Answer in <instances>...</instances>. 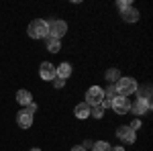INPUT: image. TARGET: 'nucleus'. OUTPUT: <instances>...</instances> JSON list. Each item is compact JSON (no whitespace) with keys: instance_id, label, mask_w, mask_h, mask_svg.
<instances>
[{"instance_id":"f257e3e1","label":"nucleus","mask_w":153,"mask_h":151,"mask_svg":"<svg viewBox=\"0 0 153 151\" xmlns=\"http://www.w3.org/2000/svg\"><path fill=\"white\" fill-rule=\"evenodd\" d=\"M114 90H117L118 96H131V94H135L137 92V82H135V78H120V80L114 84Z\"/></svg>"},{"instance_id":"f03ea898","label":"nucleus","mask_w":153,"mask_h":151,"mask_svg":"<svg viewBox=\"0 0 153 151\" xmlns=\"http://www.w3.org/2000/svg\"><path fill=\"white\" fill-rule=\"evenodd\" d=\"M29 37L33 39H47V21L35 19L29 23Z\"/></svg>"},{"instance_id":"7ed1b4c3","label":"nucleus","mask_w":153,"mask_h":151,"mask_svg":"<svg viewBox=\"0 0 153 151\" xmlns=\"http://www.w3.org/2000/svg\"><path fill=\"white\" fill-rule=\"evenodd\" d=\"M68 33V25H65V21H51V23H47V37H51V39H59L61 41V37Z\"/></svg>"},{"instance_id":"20e7f679","label":"nucleus","mask_w":153,"mask_h":151,"mask_svg":"<svg viewBox=\"0 0 153 151\" xmlns=\"http://www.w3.org/2000/svg\"><path fill=\"white\" fill-rule=\"evenodd\" d=\"M102 98H104V90H102L100 86H92V88L86 90V104H88V106L100 104Z\"/></svg>"},{"instance_id":"39448f33","label":"nucleus","mask_w":153,"mask_h":151,"mask_svg":"<svg viewBox=\"0 0 153 151\" xmlns=\"http://www.w3.org/2000/svg\"><path fill=\"white\" fill-rule=\"evenodd\" d=\"M110 108H112L117 115H127L131 110V100L125 98V96H117V98L110 102Z\"/></svg>"},{"instance_id":"423d86ee","label":"nucleus","mask_w":153,"mask_h":151,"mask_svg":"<svg viewBox=\"0 0 153 151\" xmlns=\"http://www.w3.org/2000/svg\"><path fill=\"white\" fill-rule=\"evenodd\" d=\"M131 110L135 115H149L151 112V100H145V98H137L135 104H131Z\"/></svg>"},{"instance_id":"0eeeda50","label":"nucleus","mask_w":153,"mask_h":151,"mask_svg":"<svg viewBox=\"0 0 153 151\" xmlns=\"http://www.w3.org/2000/svg\"><path fill=\"white\" fill-rule=\"evenodd\" d=\"M117 137L120 141H123V143H135V139H137V135H135V131H133V129L131 127H118L117 129Z\"/></svg>"},{"instance_id":"6e6552de","label":"nucleus","mask_w":153,"mask_h":151,"mask_svg":"<svg viewBox=\"0 0 153 151\" xmlns=\"http://www.w3.org/2000/svg\"><path fill=\"white\" fill-rule=\"evenodd\" d=\"M16 123H19V127L21 129H29L33 125V115L29 112V110H21V112H16Z\"/></svg>"},{"instance_id":"1a4fd4ad","label":"nucleus","mask_w":153,"mask_h":151,"mask_svg":"<svg viewBox=\"0 0 153 151\" xmlns=\"http://www.w3.org/2000/svg\"><path fill=\"white\" fill-rule=\"evenodd\" d=\"M39 76H41L43 80H53V78H55V65L49 63V61H43L41 68H39Z\"/></svg>"},{"instance_id":"9d476101","label":"nucleus","mask_w":153,"mask_h":151,"mask_svg":"<svg viewBox=\"0 0 153 151\" xmlns=\"http://www.w3.org/2000/svg\"><path fill=\"white\" fill-rule=\"evenodd\" d=\"M55 76L61 78V80H68L71 76V65L68 61H63V63H59V68H55Z\"/></svg>"},{"instance_id":"9b49d317","label":"nucleus","mask_w":153,"mask_h":151,"mask_svg":"<svg viewBox=\"0 0 153 151\" xmlns=\"http://www.w3.org/2000/svg\"><path fill=\"white\" fill-rule=\"evenodd\" d=\"M123 19H125L127 23H137V21H139V10H137L135 6H129V8L123 10Z\"/></svg>"},{"instance_id":"f8f14e48","label":"nucleus","mask_w":153,"mask_h":151,"mask_svg":"<svg viewBox=\"0 0 153 151\" xmlns=\"http://www.w3.org/2000/svg\"><path fill=\"white\" fill-rule=\"evenodd\" d=\"M16 100H19V104L27 106V104L33 102V94L29 92V90H19V92H16Z\"/></svg>"},{"instance_id":"ddd939ff","label":"nucleus","mask_w":153,"mask_h":151,"mask_svg":"<svg viewBox=\"0 0 153 151\" xmlns=\"http://www.w3.org/2000/svg\"><path fill=\"white\" fill-rule=\"evenodd\" d=\"M74 115L78 116V118H88V116H90V106L86 104V102H82V104H76V108H74Z\"/></svg>"},{"instance_id":"4468645a","label":"nucleus","mask_w":153,"mask_h":151,"mask_svg":"<svg viewBox=\"0 0 153 151\" xmlns=\"http://www.w3.org/2000/svg\"><path fill=\"white\" fill-rule=\"evenodd\" d=\"M47 49L51 51V53H57L59 49H61V41H59V39H51V37H47Z\"/></svg>"},{"instance_id":"2eb2a0df","label":"nucleus","mask_w":153,"mask_h":151,"mask_svg":"<svg viewBox=\"0 0 153 151\" xmlns=\"http://www.w3.org/2000/svg\"><path fill=\"white\" fill-rule=\"evenodd\" d=\"M106 80L110 82V86H114V84L120 80V74H118V70H108V71H106Z\"/></svg>"},{"instance_id":"dca6fc26","label":"nucleus","mask_w":153,"mask_h":151,"mask_svg":"<svg viewBox=\"0 0 153 151\" xmlns=\"http://www.w3.org/2000/svg\"><path fill=\"white\" fill-rule=\"evenodd\" d=\"M90 115L94 116V118H102L104 116V108L100 104H96V106H90Z\"/></svg>"},{"instance_id":"f3484780","label":"nucleus","mask_w":153,"mask_h":151,"mask_svg":"<svg viewBox=\"0 0 153 151\" xmlns=\"http://www.w3.org/2000/svg\"><path fill=\"white\" fill-rule=\"evenodd\" d=\"M92 151H110V145L106 141H96L92 145Z\"/></svg>"},{"instance_id":"a211bd4d","label":"nucleus","mask_w":153,"mask_h":151,"mask_svg":"<svg viewBox=\"0 0 153 151\" xmlns=\"http://www.w3.org/2000/svg\"><path fill=\"white\" fill-rule=\"evenodd\" d=\"M117 96H118V94H117V90H114V86L108 84V88L104 90V98H106V100H114Z\"/></svg>"},{"instance_id":"6ab92c4d","label":"nucleus","mask_w":153,"mask_h":151,"mask_svg":"<svg viewBox=\"0 0 153 151\" xmlns=\"http://www.w3.org/2000/svg\"><path fill=\"white\" fill-rule=\"evenodd\" d=\"M53 86H55V88H63V86H65V80H61V78L55 76V78H53Z\"/></svg>"},{"instance_id":"aec40b11","label":"nucleus","mask_w":153,"mask_h":151,"mask_svg":"<svg viewBox=\"0 0 153 151\" xmlns=\"http://www.w3.org/2000/svg\"><path fill=\"white\" fill-rule=\"evenodd\" d=\"M129 6H131L129 0H118V8H120V12L125 10V8H129Z\"/></svg>"},{"instance_id":"412c9836","label":"nucleus","mask_w":153,"mask_h":151,"mask_svg":"<svg viewBox=\"0 0 153 151\" xmlns=\"http://www.w3.org/2000/svg\"><path fill=\"white\" fill-rule=\"evenodd\" d=\"M25 110H29L31 115H35V112H37V104H35V102H31V104L25 106Z\"/></svg>"},{"instance_id":"4be33fe9","label":"nucleus","mask_w":153,"mask_h":151,"mask_svg":"<svg viewBox=\"0 0 153 151\" xmlns=\"http://www.w3.org/2000/svg\"><path fill=\"white\" fill-rule=\"evenodd\" d=\"M129 127L133 129V131H135V129H139V127H141V121H139V118H137V121H133V123H131Z\"/></svg>"},{"instance_id":"5701e85b","label":"nucleus","mask_w":153,"mask_h":151,"mask_svg":"<svg viewBox=\"0 0 153 151\" xmlns=\"http://www.w3.org/2000/svg\"><path fill=\"white\" fill-rule=\"evenodd\" d=\"M71 151H86V147H82V145H76V147H71Z\"/></svg>"},{"instance_id":"b1692460","label":"nucleus","mask_w":153,"mask_h":151,"mask_svg":"<svg viewBox=\"0 0 153 151\" xmlns=\"http://www.w3.org/2000/svg\"><path fill=\"white\" fill-rule=\"evenodd\" d=\"M110 151H125V147H110Z\"/></svg>"},{"instance_id":"393cba45","label":"nucleus","mask_w":153,"mask_h":151,"mask_svg":"<svg viewBox=\"0 0 153 151\" xmlns=\"http://www.w3.org/2000/svg\"><path fill=\"white\" fill-rule=\"evenodd\" d=\"M31 151H41V149H31Z\"/></svg>"}]
</instances>
